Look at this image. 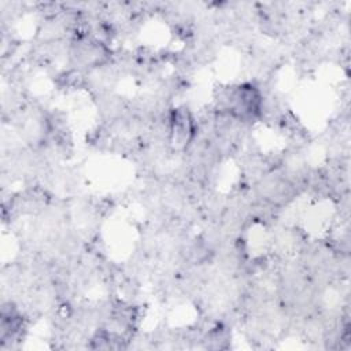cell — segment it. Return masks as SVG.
Masks as SVG:
<instances>
[{"instance_id":"obj_2","label":"cell","mask_w":351,"mask_h":351,"mask_svg":"<svg viewBox=\"0 0 351 351\" xmlns=\"http://www.w3.org/2000/svg\"><path fill=\"white\" fill-rule=\"evenodd\" d=\"M197 128L188 107H176L170 111L167 121V134L170 145L177 151H185L195 140Z\"/></svg>"},{"instance_id":"obj_1","label":"cell","mask_w":351,"mask_h":351,"mask_svg":"<svg viewBox=\"0 0 351 351\" xmlns=\"http://www.w3.org/2000/svg\"><path fill=\"white\" fill-rule=\"evenodd\" d=\"M263 95L252 82H241L230 86L222 100V112L241 123L258 121L263 114Z\"/></svg>"}]
</instances>
